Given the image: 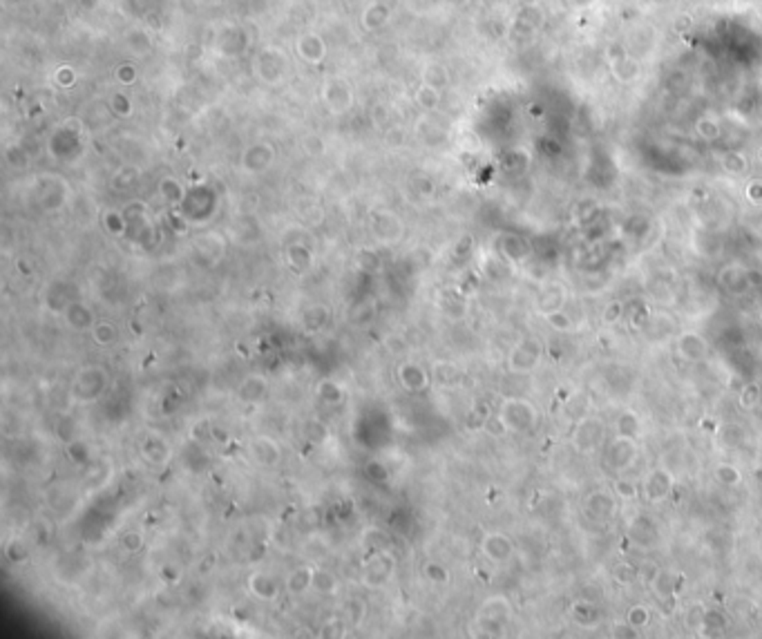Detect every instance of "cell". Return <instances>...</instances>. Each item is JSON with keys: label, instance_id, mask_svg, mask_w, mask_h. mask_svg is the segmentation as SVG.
I'll list each match as a JSON object with an SVG mask.
<instances>
[{"label": "cell", "instance_id": "1", "mask_svg": "<svg viewBox=\"0 0 762 639\" xmlns=\"http://www.w3.org/2000/svg\"><path fill=\"white\" fill-rule=\"evenodd\" d=\"M506 434H526L537 425V409L523 398H508L497 414Z\"/></svg>", "mask_w": 762, "mask_h": 639}, {"label": "cell", "instance_id": "2", "mask_svg": "<svg viewBox=\"0 0 762 639\" xmlns=\"http://www.w3.org/2000/svg\"><path fill=\"white\" fill-rule=\"evenodd\" d=\"M393 568H396V559L387 552H380L371 557L362 566L360 572V583L369 590H380L384 588L393 577Z\"/></svg>", "mask_w": 762, "mask_h": 639}, {"label": "cell", "instance_id": "3", "mask_svg": "<svg viewBox=\"0 0 762 639\" xmlns=\"http://www.w3.org/2000/svg\"><path fill=\"white\" fill-rule=\"evenodd\" d=\"M544 358V347L539 340H521L508 356V369L512 374H530L539 367Z\"/></svg>", "mask_w": 762, "mask_h": 639}, {"label": "cell", "instance_id": "4", "mask_svg": "<svg viewBox=\"0 0 762 639\" xmlns=\"http://www.w3.org/2000/svg\"><path fill=\"white\" fill-rule=\"evenodd\" d=\"M510 619V604L506 597H492L479 608V615H476V622L488 633H499L503 631V626L508 624Z\"/></svg>", "mask_w": 762, "mask_h": 639}, {"label": "cell", "instance_id": "5", "mask_svg": "<svg viewBox=\"0 0 762 639\" xmlns=\"http://www.w3.org/2000/svg\"><path fill=\"white\" fill-rule=\"evenodd\" d=\"M400 387L409 394H420L425 392L431 383V374L420 363H400L396 369Z\"/></svg>", "mask_w": 762, "mask_h": 639}, {"label": "cell", "instance_id": "6", "mask_svg": "<svg viewBox=\"0 0 762 639\" xmlns=\"http://www.w3.org/2000/svg\"><path fill=\"white\" fill-rule=\"evenodd\" d=\"M249 454L262 467H275L282 460V447L271 436H253L249 440Z\"/></svg>", "mask_w": 762, "mask_h": 639}, {"label": "cell", "instance_id": "7", "mask_svg": "<svg viewBox=\"0 0 762 639\" xmlns=\"http://www.w3.org/2000/svg\"><path fill=\"white\" fill-rule=\"evenodd\" d=\"M87 372L85 369H81V372L76 374L74 378V387H72V396H74V400L79 403H94L99 400V396L105 392L107 387V374L103 372L94 383H87Z\"/></svg>", "mask_w": 762, "mask_h": 639}, {"label": "cell", "instance_id": "8", "mask_svg": "<svg viewBox=\"0 0 762 639\" xmlns=\"http://www.w3.org/2000/svg\"><path fill=\"white\" fill-rule=\"evenodd\" d=\"M246 588L249 592L260 601H273L280 597L282 592V583L275 579L269 572H251L249 579H246Z\"/></svg>", "mask_w": 762, "mask_h": 639}, {"label": "cell", "instance_id": "9", "mask_svg": "<svg viewBox=\"0 0 762 639\" xmlns=\"http://www.w3.org/2000/svg\"><path fill=\"white\" fill-rule=\"evenodd\" d=\"M481 552L488 557L492 563H503L508 561L512 557L514 552V545H512V539L501 532H490L483 536L481 541Z\"/></svg>", "mask_w": 762, "mask_h": 639}, {"label": "cell", "instance_id": "10", "mask_svg": "<svg viewBox=\"0 0 762 639\" xmlns=\"http://www.w3.org/2000/svg\"><path fill=\"white\" fill-rule=\"evenodd\" d=\"M637 456V447H635V438L628 436H619L612 440V445L608 449V463L612 469L624 471L626 467H630V463Z\"/></svg>", "mask_w": 762, "mask_h": 639}, {"label": "cell", "instance_id": "11", "mask_svg": "<svg viewBox=\"0 0 762 639\" xmlns=\"http://www.w3.org/2000/svg\"><path fill=\"white\" fill-rule=\"evenodd\" d=\"M601 423L595 420V418H581L579 425H577V432H575V445L579 452H593L597 445H599L601 440Z\"/></svg>", "mask_w": 762, "mask_h": 639}, {"label": "cell", "instance_id": "12", "mask_svg": "<svg viewBox=\"0 0 762 639\" xmlns=\"http://www.w3.org/2000/svg\"><path fill=\"white\" fill-rule=\"evenodd\" d=\"M677 351L684 360H688V363H700V360H704L706 354H709V345H706V340L700 336V333L688 331V333H682V336H679Z\"/></svg>", "mask_w": 762, "mask_h": 639}, {"label": "cell", "instance_id": "13", "mask_svg": "<svg viewBox=\"0 0 762 639\" xmlns=\"http://www.w3.org/2000/svg\"><path fill=\"white\" fill-rule=\"evenodd\" d=\"M671 487H673V476L668 474L666 469H653L646 476V483H644L646 496L650 501H664V498L671 494Z\"/></svg>", "mask_w": 762, "mask_h": 639}, {"label": "cell", "instance_id": "14", "mask_svg": "<svg viewBox=\"0 0 762 639\" xmlns=\"http://www.w3.org/2000/svg\"><path fill=\"white\" fill-rule=\"evenodd\" d=\"M141 454L148 458V463H152V465H163V463L170 458V447H168L166 438L159 436L157 432H150L141 443Z\"/></svg>", "mask_w": 762, "mask_h": 639}, {"label": "cell", "instance_id": "15", "mask_svg": "<svg viewBox=\"0 0 762 639\" xmlns=\"http://www.w3.org/2000/svg\"><path fill=\"white\" fill-rule=\"evenodd\" d=\"M266 392H269V383H266L260 374H251L242 381L240 392L237 394H240V398L246 403H260L266 396Z\"/></svg>", "mask_w": 762, "mask_h": 639}, {"label": "cell", "instance_id": "16", "mask_svg": "<svg viewBox=\"0 0 762 639\" xmlns=\"http://www.w3.org/2000/svg\"><path fill=\"white\" fill-rule=\"evenodd\" d=\"M313 568H305L300 566L291 572V575L287 577V581H284V588H287L291 595H302V592L311 590V583H313Z\"/></svg>", "mask_w": 762, "mask_h": 639}, {"label": "cell", "instance_id": "17", "mask_svg": "<svg viewBox=\"0 0 762 639\" xmlns=\"http://www.w3.org/2000/svg\"><path fill=\"white\" fill-rule=\"evenodd\" d=\"M65 322L74 331H90L94 327V318H92L90 309H85L83 304H70L65 311Z\"/></svg>", "mask_w": 762, "mask_h": 639}, {"label": "cell", "instance_id": "18", "mask_svg": "<svg viewBox=\"0 0 762 639\" xmlns=\"http://www.w3.org/2000/svg\"><path fill=\"white\" fill-rule=\"evenodd\" d=\"M90 336L99 347H112L116 342V338H119V329H116L114 322L99 320V322H94V327L90 329Z\"/></svg>", "mask_w": 762, "mask_h": 639}, {"label": "cell", "instance_id": "19", "mask_svg": "<svg viewBox=\"0 0 762 639\" xmlns=\"http://www.w3.org/2000/svg\"><path fill=\"white\" fill-rule=\"evenodd\" d=\"M715 436H718L722 447L736 449V447L742 445V440H745V429H742V425H738V423H727L715 432Z\"/></svg>", "mask_w": 762, "mask_h": 639}, {"label": "cell", "instance_id": "20", "mask_svg": "<svg viewBox=\"0 0 762 639\" xmlns=\"http://www.w3.org/2000/svg\"><path fill=\"white\" fill-rule=\"evenodd\" d=\"M340 588V579L329 570H316L313 572V583H311V590L322 592V595H333Z\"/></svg>", "mask_w": 762, "mask_h": 639}, {"label": "cell", "instance_id": "21", "mask_svg": "<svg viewBox=\"0 0 762 639\" xmlns=\"http://www.w3.org/2000/svg\"><path fill=\"white\" fill-rule=\"evenodd\" d=\"M615 429H617L619 436H628V438H635L639 434V418L637 414L632 412H624L617 423H615Z\"/></svg>", "mask_w": 762, "mask_h": 639}, {"label": "cell", "instance_id": "22", "mask_svg": "<svg viewBox=\"0 0 762 639\" xmlns=\"http://www.w3.org/2000/svg\"><path fill=\"white\" fill-rule=\"evenodd\" d=\"M673 575H671V572H664V570H659L657 572V575H655V579L653 581H650V588H653V592H655V597L657 599H668V597H673Z\"/></svg>", "mask_w": 762, "mask_h": 639}, {"label": "cell", "instance_id": "23", "mask_svg": "<svg viewBox=\"0 0 762 639\" xmlns=\"http://www.w3.org/2000/svg\"><path fill=\"white\" fill-rule=\"evenodd\" d=\"M431 381L440 385H454L458 381V369L452 363H436L431 367Z\"/></svg>", "mask_w": 762, "mask_h": 639}, {"label": "cell", "instance_id": "24", "mask_svg": "<svg viewBox=\"0 0 762 639\" xmlns=\"http://www.w3.org/2000/svg\"><path fill=\"white\" fill-rule=\"evenodd\" d=\"M626 622L632 631H641L650 624V610L646 606H632L626 615Z\"/></svg>", "mask_w": 762, "mask_h": 639}, {"label": "cell", "instance_id": "25", "mask_svg": "<svg viewBox=\"0 0 762 639\" xmlns=\"http://www.w3.org/2000/svg\"><path fill=\"white\" fill-rule=\"evenodd\" d=\"M546 322H548L553 329H557V331H573V327H575V324H573V318L568 316V313H566L564 309H553V311H548V313H546Z\"/></svg>", "mask_w": 762, "mask_h": 639}, {"label": "cell", "instance_id": "26", "mask_svg": "<svg viewBox=\"0 0 762 639\" xmlns=\"http://www.w3.org/2000/svg\"><path fill=\"white\" fill-rule=\"evenodd\" d=\"M588 507H590V512H595L597 516H608L612 512V498L606 492H595L588 498Z\"/></svg>", "mask_w": 762, "mask_h": 639}, {"label": "cell", "instance_id": "27", "mask_svg": "<svg viewBox=\"0 0 762 639\" xmlns=\"http://www.w3.org/2000/svg\"><path fill=\"white\" fill-rule=\"evenodd\" d=\"M612 577H615V581H619V583H624V586H628V583H632V581L639 577V570L632 566V563L621 561V563H617V566L612 568Z\"/></svg>", "mask_w": 762, "mask_h": 639}, {"label": "cell", "instance_id": "28", "mask_svg": "<svg viewBox=\"0 0 762 639\" xmlns=\"http://www.w3.org/2000/svg\"><path fill=\"white\" fill-rule=\"evenodd\" d=\"M704 619H706V608L700 604H693L686 610L684 622H686V628H691V631H704Z\"/></svg>", "mask_w": 762, "mask_h": 639}, {"label": "cell", "instance_id": "29", "mask_svg": "<svg viewBox=\"0 0 762 639\" xmlns=\"http://www.w3.org/2000/svg\"><path fill=\"white\" fill-rule=\"evenodd\" d=\"M715 478L724 485H738L742 480V474L738 471V467L729 465V463H722V465L715 467Z\"/></svg>", "mask_w": 762, "mask_h": 639}, {"label": "cell", "instance_id": "30", "mask_svg": "<svg viewBox=\"0 0 762 639\" xmlns=\"http://www.w3.org/2000/svg\"><path fill=\"white\" fill-rule=\"evenodd\" d=\"M320 396H322V400L329 403V405H340L344 400L342 389H340L336 383H322V387H320Z\"/></svg>", "mask_w": 762, "mask_h": 639}, {"label": "cell", "instance_id": "31", "mask_svg": "<svg viewBox=\"0 0 762 639\" xmlns=\"http://www.w3.org/2000/svg\"><path fill=\"white\" fill-rule=\"evenodd\" d=\"M425 575L429 581H436V583H447L449 581V570L443 566V563L438 561H429L425 566Z\"/></svg>", "mask_w": 762, "mask_h": 639}, {"label": "cell", "instance_id": "32", "mask_svg": "<svg viewBox=\"0 0 762 639\" xmlns=\"http://www.w3.org/2000/svg\"><path fill=\"white\" fill-rule=\"evenodd\" d=\"M615 492H617V496H621L624 501H630V498L637 496V485H635V480H630V478H617L615 480Z\"/></svg>", "mask_w": 762, "mask_h": 639}, {"label": "cell", "instance_id": "33", "mask_svg": "<svg viewBox=\"0 0 762 639\" xmlns=\"http://www.w3.org/2000/svg\"><path fill=\"white\" fill-rule=\"evenodd\" d=\"M760 400V387L758 385H747L745 389H742L740 394V405L747 407V409H751V407H756Z\"/></svg>", "mask_w": 762, "mask_h": 639}, {"label": "cell", "instance_id": "34", "mask_svg": "<svg viewBox=\"0 0 762 639\" xmlns=\"http://www.w3.org/2000/svg\"><path fill=\"white\" fill-rule=\"evenodd\" d=\"M727 622L718 615V613H709L706 610V619H704V631H724Z\"/></svg>", "mask_w": 762, "mask_h": 639}, {"label": "cell", "instance_id": "35", "mask_svg": "<svg viewBox=\"0 0 762 639\" xmlns=\"http://www.w3.org/2000/svg\"><path fill=\"white\" fill-rule=\"evenodd\" d=\"M619 318H621V304L619 302L608 304V307H606V311H604V322L606 324H615Z\"/></svg>", "mask_w": 762, "mask_h": 639}]
</instances>
